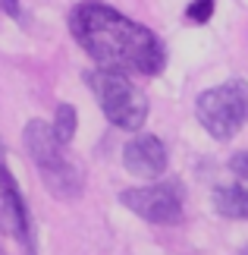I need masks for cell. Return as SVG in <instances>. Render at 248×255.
<instances>
[{"instance_id": "1", "label": "cell", "mask_w": 248, "mask_h": 255, "mask_svg": "<svg viewBox=\"0 0 248 255\" xmlns=\"http://www.w3.org/2000/svg\"><path fill=\"white\" fill-rule=\"evenodd\" d=\"M69 32L101 70L157 76L166 63L164 41L151 28L132 22L101 0H82L69 13Z\"/></svg>"}, {"instance_id": "2", "label": "cell", "mask_w": 248, "mask_h": 255, "mask_svg": "<svg viewBox=\"0 0 248 255\" xmlns=\"http://www.w3.org/2000/svg\"><path fill=\"white\" fill-rule=\"evenodd\" d=\"M22 142H25L28 158L38 164L44 186L57 199H79L82 195V186H85L82 170H79L76 161L66 158L63 142L57 139L54 126H47L44 120H32L22 132Z\"/></svg>"}, {"instance_id": "3", "label": "cell", "mask_w": 248, "mask_h": 255, "mask_svg": "<svg viewBox=\"0 0 248 255\" xmlns=\"http://www.w3.org/2000/svg\"><path fill=\"white\" fill-rule=\"evenodd\" d=\"M88 85L94 88L97 101H101L104 117L120 129H142L148 120V98L142 95V88L126 79V73L116 70H94L88 73Z\"/></svg>"}, {"instance_id": "4", "label": "cell", "mask_w": 248, "mask_h": 255, "mask_svg": "<svg viewBox=\"0 0 248 255\" xmlns=\"http://www.w3.org/2000/svg\"><path fill=\"white\" fill-rule=\"evenodd\" d=\"M198 123L204 126L214 139H233L248 120V85L233 79L223 85H214L198 95Z\"/></svg>"}, {"instance_id": "5", "label": "cell", "mask_w": 248, "mask_h": 255, "mask_svg": "<svg viewBox=\"0 0 248 255\" xmlns=\"http://www.w3.org/2000/svg\"><path fill=\"white\" fill-rule=\"evenodd\" d=\"M120 202L151 224H176L182 218L179 183H154V186H142V189H126L120 195Z\"/></svg>"}, {"instance_id": "6", "label": "cell", "mask_w": 248, "mask_h": 255, "mask_svg": "<svg viewBox=\"0 0 248 255\" xmlns=\"http://www.w3.org/2000/svg\"><path fill=\"white\" fill-rule=\"evenodd\" d=\"M0 221H3V227L19 240V246L25 249V255H38V252H35L32 218H28L25 199H22V192H19L13 173L6 170L3 154H0Z\"/></svg>"}, {"instance_id": "7", "label": "cell", "mask_w": 248, "mask_h": 255, "mask_svg": "<svg viewBox=\"0 0 248 255\" xmlns=\"http://www.w3.org/2000/svg\"><path fill=\"white\" fill-rule=\"evenodd\" d=\"M123 164L132 176L154 180L166 170V148L157 135H135L123 148Z\"/></svg>"}, {"instance_id": "8", "label": "cell", "mask_w": 248, "mask_h": 255, "mask_svg": "<svg viewBox=\"0 0 248 255\" xmlns=\"http://www.w3.org/2000/svg\"><path fill=\"white\" fill-rule=\"evenodd\" d=\"M214 208L223 218L248 221V189L245 186H217L214 189Z\"/></svg>"}, {"instance_id": "9", "label": "cell", "mask_w": 248, "mask_h": 255, "mask_svg": "<svg viewBox=\"0 0 248 255\" xmlns=\"http://www.w3.org/2000/svg\"><path fill=\"white\" fill-rule=\"evenodd\" d=\"M76 107L73 104H60L57 107V117H54V132H57V139H60L63 145L66 142H73V135H76Z\"/></svg>"}, {"instance_id": "10", "label": "cell", "mask_w": 248, "mask_h": 255, "mask_svg": "<svg viewBox=\"0 0 248 255\" xmlns=\"http://www.w3.org/2000/svg\"><path fill=\"white\" fill-rule=\"evenodd\" d=\"M211 13H214V0H192L188 9H185V16L192 19V22H207Z\"/></svg>"}, {"instance_id": "11", "label": "cell", "mask_w": 248, "mask_h": 255, "mask_svg": "<svg viewBox=\"0 0 248 255\" xmlns=\"http://www.w3.org/2000/svg\"><path fill=\"white\" fill-rule=\"evenodd\" d=\"M230 170L236 176H242V180H248V151H239L230 158Z\"/></svg>"}, {"instance_id": "12", "label": "cell", "mask_w": 248, "mask_h": 255, "mask_svg": "<svg viewBox=\"0 0 248 255\" xmlns=\"http://www.w3.org/2000/svg\"><path fill=\"white\" fill-rule=\"evenodd\" d=\"M3 9L9 16H19V3H16V0H3Z\"/></svg>"}, {"instance_id": "13", "label": "cell", "mask_w": 248, "mask_h": 255, "mask_svg": "<svg viewBox=\"0 0 248 255\" xmlns=\"http://www.w3.org/2000/svg\"><path fill=\"white\" fill-rule=\"evenodd\" d=\"M242 255H248V246H245V249H242Z\"/></svg>"}, {"instance_id": "14", "label": "cell", "mask_w": 248, "mask_h": 255, "mask_svg": "<svg viewBox=\"0 0 248 255\" xmlns=\"http://www.w3.org/2000/svg\"><path fill=\"white\" fill-rule=\"evenodd\" d=\"M0 255H6V252H3V249H0Z\"/></svg>"}]
</instances>
